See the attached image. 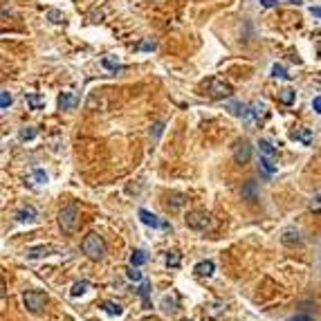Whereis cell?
Here are the masks:
<instances>
[{
	"label": "cell",
	"mask_w": 321,
	"mask_h": 321,
	"mask_svg": "<svg viewBox=\"0 0 321 321\" xmlns=\"http://www.w3.org/2000/svg\"><path fill=\"white\" fill-rule=\"evenodd\" d=\"M81 249H83V254L88 258L99 261V258L106 254V242H104V238L97 236V234H88V236L81 241Z\"/></svg>",
	"instance_id": "6da1fadb"
},
{
	"label": "cell",
	"mask_w": 321,
	"mask_h": 321,
	"mask_svg": "<svg viewBox=\"0 0 321 321\" xmlns=\"http://www.w3.org/2000/svg\"><path fill=\"white\" fill-rule=\"evenodd\" d=\"M58 225H61V229H63V234H72L74 229H77V225H79V207L74 205H65L63 209H61V214H58Z\"/></svg>",
	"instance_id": "7a4b0ae2"
},
{
	"label": "cell",
	"mask_w": 321,
	"mask_h": 321,
	"mask_svg": "<svg viewBox=\"0 0 321 321\" xmlns=\"http://www.w3.org/2000/svg\"><path fill=\"white\" fill-rule=\"evenodd\" d=\"M187 225L191 229H198V232H205V229H211L214 227V218H211L209 211H202V209H195L187 214Z\"/></svg>",
	"instance_id": "3957f363"
},
{
	"label": "cell",
	"mask_w": 321,
	"mask_h": 321,
	"mask_svg": "<svg viewBox=\"0 0 321 321\" xmlns=\"http://www.w3.org/2000/svg\"><path fill=\"white\" fill-rule=\"evenodd\" d=\"M23 303L29 312H41V308L48 303V294L45 292H38V290H29L23 294Z\"/></svg>",
	"instance_id": "277c9868"
},
{
	"label": "cell",
	"mask_w": 321,
	"mask_h": 321,
	"mask_svg": "<svg viewBox=\"0 0 321 321\" xmlns=\"http://www.w3.org/2000/svg\"><path fill=\"white\" fill-rule=\"evenodd\" d=\"M207 90H209V97L211 99H225V97H232V85L227 83L225 79H211L207 83Z\"/></svg>",
	"instance_id": "5b68a950"
},
{
	"label": "cell",
	"mask_w": 321,
	"mask_h": 321,
	"mask_svg": "<svg viewBox=\"0 0 321 321\" xmlns=\"http://www.w3.org/2000/svg\"><path fill=\"white\" fill-rule=\"evenodd\" d=\"M27 258H45V256H52V254H63V249L56 247V245H34V247H27Z\"/></svg>",
	"instance_id": "8992f818"
},
{
	"label": "cell",
	"mask_w": 321,
	"mask_h": 321,
	"mask_svg": "<svg viewBox=\"0 0 321 321\" xmlns=\"http://www.w3.org/2000/svg\"><path fill=\"white\" fill-rule=\"evenodd\" d=\"M234 160H236V164H247L252 160V146L247 139H242L234 146Z\"/></svg>",
	"instance_id": "52a82bcc"
},
{
	"label": "cell",
	"mask_w": 321,
	"mask_h": 321,
	"mask_svg": "<svg viewBox=\"0 0 321 321\" xmlns=\"http://www.w3.org/2000/svg\"><path fill=\"white\" fill-rule=\"evenodd\" d=\"M139 220L144 222V225H148V227H153V229H169V222H164V220H160L155 214H151V211H146V209H139Z\"/></svg>",
	"instance_id": "ba28073f"
},
{
	"label": "cell",
	"mask_w": 321,
	"mask_h": 321,
	"mask_svg": "<svg viewBox=\"0 0 321 321\" xmlns=\"http://www.w3.org/2000/svg\"><path fill=\"white\" fill-rule=\"evenodd\" d=\"M77 101H79L77 92L68 90V92H63V95L58 97V108H61V110H72L74 106H77Z\"/></svg>",
	"instance_id": "9c48e42d"
},
{
	"label": "cell",
	"mask_w": 321,
	"mask_h": 321,
	"mask_svg": "<svg viewBox=\"0 0 321 321\" xmlns=\"http://www.w3.org/2000/svg\"><path fill=\"white\" fill-rule=\"evenodd\" d=\"M290 137H292L294 142L305 144V146H310V144H312V133L308 131V128H303V126H296L294 131L290 133Z\"/></svg>",
	"instance_id": "30bf717a"
},
{
	"label": "cell",
	"mask_w": 321,
	"mask_h": 321,
	"mask_svg": "<svg viewBox=\"0 0 321 321\" xmlns=\"http://www.w3.org/2000/svg\"><path fill=\"white\" fill-rule=\"evenodd\" d=\"M193 272L198 276H211V274L216 272V265H214V261H202V263H198L193 268Z\"/></svg>",
	"instance_id": "8fae6325"
},
{
	"label": "cell",
	"mask_w": 321,
	"mask_h": 321,
	"mask_svg": "<svg viewBox=\"0 0 321 321\" xmlns=\"http://www.w3.org/2000/svg\"><path fill=\"white\" fill-rule=\"evenodd\" d=\"M34 218H36V209H34V207H23L21 211H16L18 222H32Z\"/></svg>",
	"instance_id": "7c38bea8"
},
{
	"label": "cell",
	"mask_w": 321,
	"mask_h": 321,
	"mask_svg": "<svg viewBox=\"0 0 321 321\" xmlns=\"http://www.w3.org/2000/svg\"><path fill=\"white\" fill-rule=\"evenodd\" d=\"M281 241H283V245L294 247V245H299L301 242V236H299V232H294V229H285L283 236H281Z\"/></svg>",
	"instance_id": "4fadbf2b"
},
{
	"label": "cell",
	"mask_w": 321,
	"mask_h": 321,
	"mask_svg": "<svg viewBox=\"0 0 321 321\" xmlns=\"http://www.w3.org/2000/svg\"><path fill=\"white\" fill-rule=\"evenodd\" d=\"M25 101H27V106H29L32 110H38V108L45 106V99H43L41 95H36V92H29V95L25 97Z\"/></svg>",
	"instance_id": "5bb4252c"
},
{
	"label": "cell",
	"mask_w": 321,
	"mask_h": 321,
	"mask_svg": "<svg viewBox=\"0 0 321 321\" xmlns=\"http://www.w3.org/2000/svg\"><path fill=\"white\" fill-rule=\"evenodd\" d=\"M258 151H261V155H265V158H272V160L276 158V148H274L268 139H261V142H258Z\"/></svg>",
	"instance_id": "9a60e30c"
},
{
	"label": "cell",
	"mask_w": 321,
	"mask_h": 321,
	"mask_svg": "<svg viewBox=\"0 0 321 321\" xmlns=\"http://www.w3.org/2000/svg\"><path fill=\"white\" fill-rule=\"evenodd\" d=\"M146 252L144 249H133V254H131V265L133 268H139V265H144L146 263Z\"/></svg>",
	"instance_id": "2e32d148"
},
{
	"label": "cell",
	"mask_w": 321,
	"mask_h": 321,
	"mask_svg": "<svg viewBox=\"0 0 321 321\" xmlns=\"http://www.w3.org/2000/svg\"><path fill=\"white\" fill-rule=\"evenodd\" d=\"M242 198H247L249 202L256 200V182H254V180H249L247 185H245V189H242Z\"/></svg>",
	"instance_id": "e0dca14e"
},
{
	"label": "cell",
	"mask_w": 321,
	"mask_h": 321,
	"mask_svg": "<svg viewBox=\"0 0 321 321\" xmlns=\"http://www.w3.org/2000/svg\"><path fill=\"white\" fill-rule=\"evenodd\" d=\"M294 97H296V92L292 88H283V90H281V95H279V99L283 101L285 106H292V104H294Z\"/></svg>",
	"instance_id": "ac0fdd59"
},
{
	"label": "cell",
	"mask_w": 321,
	"mask_h": 321,
	"mask_svg": "<svg viewBox=\"0 0 321 321\" xmlns=\"http://www.w3.org/2000/svg\"><path fill=\"white\" fill-rule=\"evenodd\" d=\"M261 169H263L268 175H274V173H276V164L272 162V158H265V155H261Z\"/></svg>",
	"instance_id": "d6986e66"
},
{
	"label": "cell",
	"mask_w": 321,
	"mask_h": 321,
	"mask_svg": "<svg viewBox=\"0 0 321 321\" xmlns=\"http://www.w3.org/2000/svg\"><path fill=\"white\" fill-rule=\"evenodd\" d=\"M227 108H229L234 115H238V117H245V115H247V106L238 104V101H229V104H227Z\"/></svg>",
	"instance_id": "ffe728a7"
},
{
	"label": "cell",
	"mask_w": 321,
	"mask_h": 321,
	"mask_svg": "<svg viewBox=\"0 0 321 321\" xmlns=\"http://www.w3.org/2000/svg\"><path fill=\"white\" fill-rule=\"evenodd\" d=\"M104 310L108 312V315H112V317H119L121 312H124V310H121V305L115 303V301H106V303H104Z\"/></svg>",
	"instance_id": "44dd1931"
},
{
	"label": "cell",
	"mask_w": 321,
	"mask_h": 321,
	"mask_svg": "<svg viewBox=\"0 0 321 321\" xmlns=\"http://www.w3.org/2000/svg\"><path fill=\"white\" fill-rule=\"evenodd\" d=\"M308 207H310V211H321V189H317L315 193H312Z\"/></svg>",
	"instance_id": "7402d4cb"
},
{
	"label": "cell",
	"mask_w": 321,
	"mask_h": 321,
	"mask_svg": "<svg viewBox=\"0 0 321 321\" xmlns=\"http://www.w3.org/2000/svg\"><path fill=\"white\" fill-rule=\"evenodd\" d=\"M88 288H90L88 281H79V283H74V285H72V296H81Z\"/></svg>",
	"instance_id": "603a6c76"
},
{
	"label": "cell",
	"mask_w": 321,
	"mask_h": 321,
	"mask_svg": "<svg viewBox=\"0 0 321 321\" xmlns=\"http://www.w3.org/2000/svg\"><path fill=\"white\" fill-rule=\"evenodd\" d=\"M180 261H182V256H180V252H175V249H171V252H166V263L173 265V268H178Z\"/></svg>",
	"instance_id": "cb8c5ba5"
},
{
	"label": "cell",
	"mask_w": 321,
	"mask_h": 321,
	"mask_svg": "<svg viewBox=\"0 0 321 321\" xmlns=\"http://www.w3.org/2000/svg\"><path fill=\"white\" fill-rule=\"evenodd\" d=\"M9 106H11V95H9V90H2V92H0V108H2V110H7Z\"/></svg>",
	"instance_id": "d4e9b609"
},
{
	"label": "cell",
	"mask_w": 321,
	"mask_h": 321,
	"mask_svg": "<svg viewBox=\"0 0 321 321\" xmlns=\"http://www.w3.org/2000/svg\"><path fill=\"white\" fill-rule=\"evenodd\" d=\"M48 21H52V23H63L65 16H63V14H61L58 9H50V11H48Z\"/></svg>",
	"instance_id": "484cf974"
},
{
	"label": "cell",
	"mask_w": 321,
	"mask_h": 321,
	"mask_svg": "<svg viewBox=\"0 0 321 321\" xmlns=\"http://www.w3.org/2000/svg\"><path fill=\"white\" fill-rule=\"evenodd\" d=\"M272 77H276V79H288L290 74L285 72V68H283V65H279V63H276V65H274V68H272Z\"/></svg>",
	"instance_id": "4316f807"
},
{
	"label": "cell",
	"mask_w": 321,
	"mask_h": 321,
	"mask_svg": "<svg viewBox=\"0 0 321 321\" xmlns=\"http://www.w3.org/2000/svg\"><path fill=\"white\" fill-rule=\"evenodd\" d=\"M263 110H265V104H263V101H254V104H252V115L256 117V119L263 115Z\"/></svg>",
	"instance_id": "83f0119b"
},
{
	"label": "cell",
	"mask_w": 321,
	"mask_h": 321,
	"mask_svg": "<svg viewBox=\"0 0 321 321\" xmlns=\"http://www.w3.org/2000/svg\"><path fill=\"white\" fill-rule=\"evenodd\" d=\"M126 276H128V279H131V281H142V272H139V269H137V268H131V269H128V272H126Z\"/></svg>",
	"instance_id": "f1b7e54d"
},
{
	"label": "cell",
	"mask_w": 321,
	"mask_h": 321,
	"mask_svg": "<svg viewBox=\"0 0 321 321\" xmlns=\"http://www.w3.org/2000/svg\"><path fill=\"white\" fill-rule=\"evenodd\" d=\"M34 135H36V131H34L32 126H27V128H23L21 131V139H32Z\"/></svg>",
	"instance_id": "f546056e"
},
{
	"label": "cell",
	"mask_w": 321,
	"mask_h": 321,
	"mask_svg": "<svg viewBox=\"0 0 321 321\" xmlns=\"http://www.w3.org/2000/svg\"><path fill=\"white\" fill-rule=\"evenodd\" d=\"M34 178H36V180H38V182H41V185H43V182H48V175L43 173V171H41V169H36V171H34Z\"/></svg>",
	"instance_id": "4dcf8cb0"
},
{
	"label": "cell",
	"mask_w": 321,
	"mask_h": 321,
	"mask_svg": "<svg viewBox=\"0 0 321 321\" xmlns=\"http://www.w3.org/2000/svg\"><path fill=\"white\" fill-rule=\"evenodd\" d=\"M288 321H312L310 315H296V317H290Z\"/></svg>",
	"instance_id": "1f68e13d"
},
{
	"label": "cell",
	"mask_w": 321,
	"mask_h": 321,
	"mask_svg": "<svg viewBox=\"0 0 321 321\" xmlns=\"http://www.w3.org/2000/svg\"><path fill=\"white\" fill-rule=\"evenodd\" d=\"M312 108H315V112L321 115V97H315V99H312Z\"/></svg>",
	"instance_id": "d6a6232c"
},
{
	"label": "cell",
	"mask_w": 321,
	"mask_h": 321,
	"mask_svg": "<svg viewBox=\"0 0 321 321\" xmlns=\"http://www.w3.org/2000/svg\"><path fill=\"white\" fill-rule=\"evenodd\" d=\"M104 65H106V68H110V70H117L115 58H110V56H108V58H104Z\"/></svg>",
	"instance_id": "836d02e7"
},
{
	"label": "cell",
	"mask_w": 321,
	"mask_h": 321,
	"mask_svg": "<svg viewBox=\"0 0 321 321\" xmlns=\"http://www.w3.org/2000/svg\"><path fill=\"white\" fill-rule=\"evenodd\" d=\"M148 290H151V285L144 283L142 285V296H144V301H146V305H148Z\"/></svg>",
	"instance_id": "e575fe53"
},
{
	"label": "cell",
	"mask_w": 321,
	"mask_h": 321,
	"mask_svg": "<svg viewBox=\"0 0 321 321\" xmlns=\"http://www.w3.org/2000/svg\"><path fill=\"white\" fill-rule=\"evenodd\" d=\"M310 14L317 18H321V7H310Z\"/></svg>",
	"instance_id": "d590c367"
},
{
	"label": "cell",
	"mask_w": 321,
	"mask_h": 321,
	"mask_svg": "<svg viewBox=\"0 0 321 321\" xmlns=\"http://www.w3.org/2000/svg\"><path fill=\"white\" fill-rule=\"evenodd\" d=\"M274 2H276V0H261V5L263 7H274Z\"/></svg>",
	"instance_id": "8d00e7d4"
},
{
	"label": "cell",
	"mask_w": 321,
	"mask_h": 321,
	"mask_svg": "<svg viewBox=\"0 0 321 321\" xmlns=\"http://www.w3.org/2000/svg\"><path fill=\"white\" fill-rule=\"evenodd\" d=\"M142 48H144V50H155V43H144Z\"/></svg>",
	"instance_id": "74e56055"
},
{
	"label": "cell",
	"mask_w": 321,
	"mask_h": 321,
	"mask_svg": "<svg viewBox=\"0 0 321 321\" xmlns=\"http://www.w3.org/2000/svg\"><path fill=\"white\" fill-rule=\"evenodd\" d=\"M285 2H290V5H301V0H285Z\"/></svg>",
	"instance_id": "f35d334b"
},
{
	"label": "cell",
	"mask_w": 321,
	"mask_h": 321,
	"mask_svg": "<svg viewBox=\"0 0 321 321\" xmlns=\"http://www.w3.org/2000/svg\"><path fill=\"white\" fill-rule=\"evenodd\" d=\"M319 56H321V48H319Z\"/></svg>",
	"instance_id": "ab89813d"
}]
</instances>
